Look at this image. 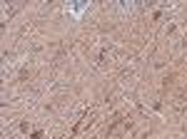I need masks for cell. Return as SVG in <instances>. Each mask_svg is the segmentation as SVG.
<instances>
[{
    "instance_id": "cell-1",
    "label": "cell",
    "mask_w": 187,
    "mask_h": 139,
    "mask_svg": "<svg viewBox=\"0 0 187 139\" xmlns=\"http://www.w3.org/2000/svg\"><path fill=\"white\" fill-rule=\"evenodd\" d=\"M40 137H43V132H40V129H38V132H33V134H30V137H27V139H40Z\"/></svg>"
}]
</instances>
